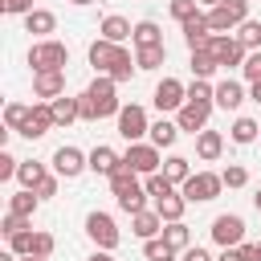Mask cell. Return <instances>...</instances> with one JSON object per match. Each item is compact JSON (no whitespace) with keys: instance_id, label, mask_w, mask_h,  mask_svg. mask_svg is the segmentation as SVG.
<instances>
[{"instance_id":"cell-1","label":"cell","mask_w":261,"mask_h":261,"mask_svg":"<svg viewBox=\"0 0 261 261\" xmlns=\"http://www.w3.org/2000/svg\"><path fill=\"white\" fill-rule=\"evenodd\" d=\"M114 77H106V73H98L94 82H90V90L82 94V118L86 122H98V118H106V114H118L122 106H118V98H114Z\"/></svg>"},{"instance_id":"cell-2","label":"cell","mask_w":261,"mask_h":261,"mask_svg":"<svg viewBox=\"0 0 261 261\" xmlns=\"http://www.w3.org/2000/svg\"><path fill=\"white\" fill-rule=\"evenodd\" d=\"M29 65H33L37 73H65V65H69V49H65L61 41H41V45L29 49Z\"/></svg>"},{"instance_id":"cell-3","label":"cell","mask_w":261,"mask_h":261,"mask_svg":"<svg viewBox=\"0 0 261 261\" xmlns=\"http://www.w3.org/2000/svg\"><path fill=\"white\" fill-rule=\"evenodd\" d=\"M220 188H224V179L220 175H212V171H192V179L184 184V200L188 204H208V200H216L220 196Z\"/></svg>"},{"instance_id":"cell-4","label":"cell","mask_w":261,"mask_h":261,"mask_svg":"<svg viewBox=\"0 0 261 261\" xmlns=\"http://www.w3.org/2000/svg\"><path fill=\"white\" fill-rule=\"evenodd\" d=\"M245 20H249V0H224L220 8H212V12H208L212 33H228V29L245 24Z\"/></svg>"},{"instance_id":"cell-5","label":"cell","mask_w":261,"mask_h":261,"mask_svg":"<svg viewBox=\"0 0 261 261\" xmlns=\"http://www.w3.org/2000/svg\"><path fill=\"white\" fill-rule=\"evenodd\" d=\"M122 163L135 175H155L159 171V147L155 143H130V151L122 155Z\"/></svg>"},{"instance_id":"cell-6","label":"cell","mask_w":261,"mask_h":261,"mask_svg":"<svg viewBox=\"0 0 261 261\" xmlns=\"http://www.w3.org/2000/svg\"><path fill=\"white\" fill-rule=\"evenodd\" d=\"M212 241H216V245H224V249H237V245L245 241V220H241V216H232V212L216 216V220H212Z\"/></svg>"},{"instance_id":"cell-7","label":"cell","mask_w":261,"mask_h":261,"mask_svg":"<svg viewBox=\"0 0 261 261\" xmlns=\"http://www.w3.org/2000/svg\"><path fill=\"white\" fill-rule=\"evenodd\" d=\"M147 130H151V126H147V110H143V106H122V110H118V135H122L126 143H139Z\"/></svg>"},{"instance_id":"cell-8","label":"cell","mask_w":261,"mask_h":261,"mask_svg":"<svg viewBox=\"0 0 261 261\" xmlns=\"http://www.w3.org/2000/svg\"><path fill=\"white\" fill-rule=\"evenodd\" d=\"M86 232H90V237H94V245H98V249H106V253L118 245V228H114V220H110L106 212H90V216H86Z\"/></svg>"},{"instance_id":"cell-9","label":"cell","mask_w":261,"mask_h":261,"mask_svg":"<svg viewBox=\"0 0 261 261\" xmlns=\"http://www.w3.org/2000/svg\"><path fill=\"white\" fill-rule=\"evenodd\" d=\"M49 126H57L53 106H49V102H37V106H29V118H24L20 135H24V139H41V135H49Z\"/></svg>"},{"instance_id":"cell-10","label":"cell","mask_w":261,"mask_h":261,"mask_svg":"<svg viewBox=\"0 0 261 261\" xmlns=\"http://www.w3.org/2000/svg\"><path fill=\"white\" fill-rule=\"evenodd\" d=\"M53 167H57V175L73 179V175H82V171L90 167V155H82L77 147H57V151H53Z\"/></svg>"},{"instance_id":"cell-11","label":"cell","mask_w":261,"mask_h":261,"mask_svg":"<svg viewBox=\"0 0 261 261\" xmlns=\"http://www.w3.org/2000/svg\"><path fill=\"white\" fill-rule=\"evenodd\" d=\"M184 102H188V86H184V82L163 77V82L155 86V106H159V110H179Z\"/></svg>"},{"instance_id":"cell-12","label":"cell","mask_w":261,"mask_h":261,"mask_svg":"<svg viewBox=\"0 0 261 261\" xmlns=\"http://www.w3.org/2000/svg\"><path fill=\"white\" fill-rule=\"evenodd\" d=\"M208 110H212V106H204V102H184V106L175 110V122H179V130H192V135L208 130Z\"/></svg>"},{"instance_id":"cell-13","label":"cell","mask_w":261,"mask_h":261,"mask_svg":"<svg viewBox=\"0 0 261 261\" xmlns=\"http://www.w3.org/2000/svg\"><path fill=\"white\" fill-rule=\"evenodd\" d=\"M212 57H216L220 65H245L249 49H245L237 37H212Z\"/></svg>"},{"instance_id":"cell-14","label":"cell","mask_w":261,"mask_h":261,"mask_svg":"<svg viewBox=\"0 0 261 261\" xmlns=\"http://www.w3.org/2000/svg\"><path fill=\"white\" fill-rule=\"evenodd\" d=\"M184 41H188L192 53L212 49V24H208V16H192V20L184 24Z\"/></svg>"},{"instance_id":"cell-15","label":"cell","mask_w":261,"mask_h":261,"mask_svg":"<svg viewBox=\"0 0 261 261\" xmlns=\"http://www.w3.org/2000/svg\"><path fill=\"white\" fill-rule=\"evenodd\" d=\"M33 94L37 98H49V102L61 98L65 94V73H37L33 77Z\"/></svg>"},{"instance_id":"cell-16","label":"cell","mask_w":261,"mask_h":261,"mask_svg":"<svg viewBox=\"0 0 261 261\" xmlns=\"http://www.w3.org/2000/svg\"><path fill=\"white\" fill-rule=\"evenodd\" d=\"M130 224H135V237H143V241H155V232H163V216L159 212H135L130 216Z\"/></svg>"},{"instance_id":"cell-17","label":"cell","mask_w":261,"mask_h":261,"mask_svg":"<svg viewBox=\"0 0 261 261\" xmlns=\"http://www.w3.org/2000/svg\"><path fill=\"white\" fill-rule=\"evenodd\" d=\"M98 33H102V41H110V45H122L126 37H135V29H130V20H122V16H106Z\"/></svg>"},{"instance_id":"cell-18","label":"cell","mask_w":261,"mask_h":261,"mask_svg":"<svg viewBox=\"0 0 261 261\" xmlns=\"http://www.w3.org/2000/svg\"><path fill=\"white\" fill-rule=\"evenodd\" d=\"M90 167H94L98 175H114V171L122 167V155H114L110 147H94V151H90Z\"/></svg>"},{"instance_id":"cell-19","label":"cell","mask_w":261,"mask_h":261,"mask_svg":"<svg viewBox=\"0 0 261 261\" xmlns=\"http://www.w3.org/2000/svg\"><path fill=\"white\" fill-rule=\"evenodd\" d=\"M220 151H224V135L220 130H200L196 135V155L200 159H216Z\"/></svg>"},{"instance_id":"cell-20","label":"cell","mask_w":261,"mask_h":261,"mask_svg":"<svg viewBox=\"0 0 261 261\" xmlns=\"http://www.w3.org/2000/svg\"><path fill=\"white\" fill-rule=\"evenodd\" d=\"M184 208H188V200H184V196H175V192H167V196H159V200H155V212H159L167 224H175V220L184 216Z\"/></svg>"},{"instance_id":"cell-21","label":"cell","mask_w":261,"mask_h":261,"mask_svg":"<svg viewBox=\"0 0 261 261\" xmlns=\"http://www.w3.org/2000/svg\"><path fill=\"white\" fill-rule=\"evenodd\" d=\"M114 53H118V45H110V41H102V37H98V41L90 45V65H94L98 73H106V69H110V61H114Z\"/></svg>"},{"instance_id":"cell-22","label":"cell","mask_w":261,"mask_h":261,"mask_svg":"<svg viewBox=\"0 0 261 261\" xmlns=\"http://www.w3.org/2000/svg\"><path fill=\"white\" fill-rule=\"evenodd\" d=\"M241 102H245V90H241V82H228V77H224V82L216 86V106H224V110H237Z\"/></svg>"},{"instance_id":"cell-23","label":"cell","mask_w":261,"mask_h":261,"mask_svg":"<svg viewBox=\"0 0 261 261\" xmlns=\"http://www.w3.org/2000/svg\"><path fill=\"white\" fill-rule=\"evenodd\" d=\"M130 41H135L139 49H151V45H163V33H159V24H155V20H139Z\"/></svg>"},{"instance_id":"cell-24","label":"cell","mask_w":261,"mask_h":261,"mask_svg":"<svg viewBox=\"0 0 261 261\" xmlns=\"http://www.w3.org/2000/svg\"><path fill=\"white\" fill-rule=\"evenodd\" d=\"M139 65L130 61V53L118 45V53H114V61H110V69H106V77H114V82H130V73H135Z\"/></svg>"},{"instance_id":"cell-25","label":"cell","mask_w":261,"mask_h":261,"mask_svg":"<svg viewBox=\"0 0 261 261\" xmlns=\"http://www.w3.org/2000/svg\"><path fill=\"white\" fill-rule=\"evenodd\" d=\"M49 106H53V118H57V122H73V118H82V98H65V94H61V98H53Z\"/></svg>"},{"instance_id":"cell-26","label":"cell","mask_w":261,"mask_h":261,"mask_svg":"<svg viewBox=\"0 0 261 261\" xmlns=\"http://www.w3.org/2000/svg\"><path fill=\"white\" fill-rule=\"evenodd\" d=\"M216 69H220V61L212 57V49H200V53H192V73H196L200 82H208Z\"/></svg>"},{"instance_id":"cell-27","label":"cell","mask_w":261,"mask_h":261,"mask_svg":"<svg viewBox=\"0 0 261 261\" xmlns=\"http://www.w3.org/2000/svg\"><path fill=\"white\" fill-rule=\"evenodd\" d=\"M179 139V122H167V118H159L155 126H151V143L155 147H171Z\"/></svg>"},{"instance_id":"cell-28","label":"cell","mask_w":261,"mask_h":261,"mask_svg":"<svg viewBox=\"0 0 261 261\" xmlns=\"http://www.w3.org/2000/svg\"><path fill=\"white\" fill-rule=\"evenodd\" d=\"M163 61H167V49H163V45H151V49H139V53H135V65H139V69H159Z\"/></svg>"},{"instance_id":"cell-29","label":"cell","mask_w":261,"mask_h":261,"mask_svg":"<svg viewBox=\"0 0 261 261\" xmlns=\"http://www.w3.org/2000/svg\"><path fill=\"white\" fill-rule=\"evenodd\" d=\"M163 175H167L171 184H188V179H192V167H188L184 155H171V159L163 163Z\"/></svg>"},{"instance_id":"cell-30","label":"cell","mask_w":261,"mask_h":261,"mask_svg":"<svg viewBox=\"0 0 261 261\" xmlns=\"http://www.w3.org/2000/svg\"><path fill=\"white\" fill-rule=\"evenodd\" d=\"M143 200H147V188H139V184H130V188H126V192L118 196V208L135 216V212H143Z\"/></svg>"},{"instance_id":"cell-31","label":"cell","mask_w":261,"mask_h":261,"mask_svg":"<svg viewBox=\"0 0 261 261\" xmlns=\"http://www.w3.org/2000/svg\"><path fill=\"white\" fill-rule=\"evenodd\" d=\"M37 200H41V196H33V192L24 188V192L8 196V212H16V216H33V212H37Z\"/></svg>"},{"instance_id":"cell-32","label":"cell","mask_w":261,"mask_h":261,"mask_svg":"<svg viewBox=\"0 0 261 261\" xmlns=\"http://www.w3.org/2000/svg\"><path fill=\"white\" fill-rule=\"evenodd\" d=\"M53 24H57V20H53V12H45V8H33V12L24 16V29H29V33H53Z\"/></svg>"},{"instance_id":"cell-33","label":"cell","mask_w":261,"mask_h":261,"mask_svg":"<svg viewBox=\"0 0 261 261\" xmlns=\"http://www.w3.org/2000/svg\"><path fill=\"white\" fill-rule=\"evenodd\" d=\"M16 179H20V184H24V188H29V192H37V184H41V179H45V167H41V163H33V159H29V163H20V171H16Z\"/></svg>"},{"instance_id":"cell-34","label":"cell","mask_w":261,"mask_h":261,"mask_svg":"<svg viewBox=\"0 0 261 261\" xmlns=\"http://www.w3.org/2000/svg\"><path fill=\"white\" fill-rule=\"evenodd\" d=\"M163 241H167L175 253H179V249H192V245H188V224H184V220L167 224V228H163Z\"/></svg>"},{"instance_id":"cell-35","label":"cell","mask_w":261,"mask_h":261,"mask_svg":"<svg viewBox=\"0 0 261 261\" xmlns=\"http://www.w3.org/2000/svg\"><path fill=\"white\" fill-rule=\"evenodd\" d=\"M257 135H261V122H253V118H237L232 122V139L237 143H253Z\"/></svg>"},{"instance_id":"cell-36","label":"cell","mask_w":261,"mask_h":261,"mask_svg":"<svg viewBox=\"0 0 261 261\" xmlns=\"http://www.w3.org/2000/svg\"><path fill=\"white\" fill-rule=\"evenodd\" d=\"M143 253H147V261H171L175 257V249L163 241V237H155V241H147L143 245Z\"/></svg>"},{"instance_id":"cell-37","label":"cell","mask_w":261,"mask_h":261,"mask_svg":"<svg viewBox=\"0 0 261 261\" xmlns=\"http://www.w3.org/2000/svg\"><path fill=\"white\" fill-rule=\"evenodd\" d=\"M188 102H204V106H212V102H216V90H212L208 82H200V77H196V82L188 86Z\"/></svg>"},{"instance_id":"cell-38","label":"cell","mask_w":261,"mask_h":261,"mask_svg":"<svg viewBox=\"0 0 261 261\" xmlns=\"http://www.w3.org/2000/svg\"><path fill=\"white\" fill-rule=\"evenodd\" d=\"M24 118H29V106H20V102H8V106H4V126H8V130H20Z\"/></svg>"},{"instance_id":"cell-39","label":"cell","mask_w":261,"mask_h":261,"mask_svg":"<svg viewBox=\"0 0 261 261\" xmlns=\"http://www.w3.org/2000/svg\"><path fill=\"white\" fill-rule=\"evenodd\" d=\"M143 188H147V196H155V200H159V196H167V192H175V184H171V179H167L163 171L147 175V184H143Z\"/></svg>"},{"instance_id":"cell-40","label":"cell","mask_w":261,"mask_h":261,"mask_svg":"<svg viewBox=\"0 0 261 261\" xmlns=\"http://www.w3.org/2000/svg\"><path fill=\"white\" fill-rule=\"evenodd\" d=\"M237 41H241L245 49H261V24H257V20H245V24H241V37H237Z\"/></svg>"},{"instance_id":"cell-41","label":"cell","mask_w":261,"mask_h":261,"mask_svg":"<svg viewBox=\"0 0 261 261\" xmlns=\"http://www.w3.org/2000/svg\"><path fill=\"white\" fill-rule=\"evenodd\" d=\"M8 253H16V257H29V253H33V232L24 228V232L8 237Z\"/></svg>"},{"instance_id":"cell-42","label":"cell","mask_w":261,"mask_h":261,"mask_svg":"<svg viewBox=\"0 0 261 261\" xmlns=\"http://www.w3.org/2000/svg\"><path fill=\"white\" fill-rule=\"evenodd\" d=\"M29 228V216H16V212H8L4 220H0V232L4 237H16V232H24Z\"/></svg>"},{"instance_id":"cell-43","label":"cell","mask_w":261,"mask_h":261,"mask_svg":"<svg viewBox=\"0 0 261 261\" xmlns=\"http://www.w3.org/2000/svg\"><path fill=\"white\" fill-rule=\"evenodd\" d=\"M171 16H175L179 24H188L192 16H200V12H196V0H171Z\"/></svg>"},{"instance_id":"cell-44","label":"cell","mask_w":261,"mask_h":261,"mask_svg":"<svg viewBox=\"0 0 261 261\" xmlns=\"http://www.w3.org/2000/svg\"><path fill=\"white\" fill-rule=\"evenodd\" d=\"M241 73H245L249 82H261V49H253V53L245 57V65H241Z\"/></svg>"},{"instance_id":"cell-45","label":"cell","mask_w":261,"mask_h":261,"mask_svg":"<svg viewBox=\"0 0 261 261\" xmlns=\"http://www.w3.org/2000/svg\"><path fill=\"white\" fill-rule=\"evenodd\" d=\"M220 179H224V188H245L249 171H245V167H224V171H220Z\"/></svg>"},{"instance_id":"cell-46","label":"cell","mask_w":261,"mask_h":261,"mask_svg":"<svg viewBox=\"0 0 261 261\" xmlns=\"http://www.w3.org/2000/svg\"><path fill=\"white\" fill-rule=\"evenodd\" d=\"M33 253H37V257H49V253H53V237H49V232H33Z\"/></svg>"},{"instance_id":"cell-47","label":"cell","mask_w":261,"mask_h":261,"mask_svg":"<svg viewBox=\"0 0 261 261\" xmlns=\"http://www.w3.org/2000/svg\"><path fill=\"white\" fill-rule=\"evenodd\" d=\"M16 171H20V163H16L8 151H0V179H12Z\"/></svg>"},{"instance_id":"cell-48","label":"cell","mask_w":261,"mask_h":261,"mask_svg":"<svg viewBox=\"0 0 261 261\" xmlns=\"http://www.w3.org/2000/svg\"><path fill=\"white\" fill-rule=\"evenodd\" d=\"M0 8H4V12H12V16H16V12H24V16H29V12H33V0H0Z\"/></svg>"},{"instance_id":"cell-49","label":"cell","mask_w":261,"mask_h":261,"mask_svg":"<svg viewBox=\"0 0 261 261\" xmlns=\"http://www.w3.org/2000/svg\"><path fill=\"white\" fill-rule=\"evenodd\" d=\"M237 253H241V261H261V245H237Z\"/></svg>"},{"instance_id":"cell-50","label":"cell","mask_w":261,"mask_h":261,"mask_svg":"<svg viewBox=\"0 0 261 261\" xmlns=\"http://www.w3.org/2000/svg\"><path fill=\"white\" fill-rule=\"evenodd\" d=\"M37 196H41V200H45V196H57V179H53V175H45V179L37 184Z\"/></svg>"},{"instance_id":"cell-51","label":"cell","mask_w":261,"mask_h":261,"mask_svg":"<svg viewBox=\"0 0 261 261\" xmlns=\"http://www.w3.org/2000/svg\"><path fill=\"white\" fill-rule=\"evenodd\" d=\"M184 261H212V257H208L200 245H192V249H184Z\"/></svg>"},{"instance_id":"cell-52","label":"cell","mask_w":261,"mask_h":261,"mask_svg":"<svg viewBox=\"0 0 261 261\" xmlns=\"http://www.w3.org/2000/svg\"><path fill=\"white\" fill-rule=\"evenodd\" d=\"M216 261H241V253H237V249H224V253H220Z\"/></svg>"},{"instance_id":"cell-53","label":"cell","mask_w":261,"mask_h":261,"mask_svg":"<svg viewBox=\"0 0 261 261\" xmlns=\"http://www.w3.org/2000/svg\"><path fill=\"white\" fill-rule=\"evenodd\" d=\"M249 98H253V102H261V82H253V90H249Z\"/></svg>"},{"instance_id":"cell-54","label":"cell","mask_w":261,"mask_h":261,"mask_svg":"<svg viewBox=\"0 0 261 261\" xmlns=\"http://www.w3.org/2000/svg\"><path fill=\"white\" fill-rule=\"evenodd\" d=\"M90 261H114V257H110V253H106V249H102V253H94V257H90Z\"/></svg>"},{"instance_id":"cell-55","label":"cell","mask_w":261,"mask_h":261,"mask_svg":"<svg viewBox=\"0 0 261 261\" xmlns=\"http://www.w3.org/2000/svg\"><path fill=\"white\" fill-rule=\"evenodd\" d=\"M20 261H49V257H37V253H29V257H20Z\"/></svg>"},{"instance_id":"cell-56","label":"cell","mask_w":261,"mask_h":261,"mask_svg":"<svg viewBox=\"0 0 261 261\" xmlns=\"http://www.w3.org/2000/svg\"><path fill=\"white\" fill-rule=\"evenodd\" d=\"M0 261H16V253H0Z\"/></svg>"},{"instance_id":"cell-57","label":"cell","mask_w":261,"mask_h":261,"mask_svg":"<svg viewBox=\"0 0 261 261\" xmlns=\"http://www.w3.org/2000/svg\"><path fill=\"white\" fill-rule=\"evenodd\" d=\"M204 4H212V8H220V4H224V0H204Z\"/></svg>"},{"instance_id":"cell-58","label":"cell","mask_w":261,"mask_h":261,"mask_svg":"<svg viewBox=\"0 0 261 261\" xmlns=\"http://www.w3.org/2000/svg\"><path fill=\"white\" fill-rule=\"evenodd\" d=\"M253 204H257V212H261V192H257V196H253Z\"/></svg>"},{"instance_id":"cell-59","label":"cell","mask_w":261,"mask_h":261,"mask_svg":"<svg viewBox=\"0 0 261 261\" xmlns=\"http://www.w3.org/2000/svg\"><path fill=\"white\" fill-rule=\"evenodd\" d=\"M73 4H94V0H73Z\"/></svg>"}]
</instances>
